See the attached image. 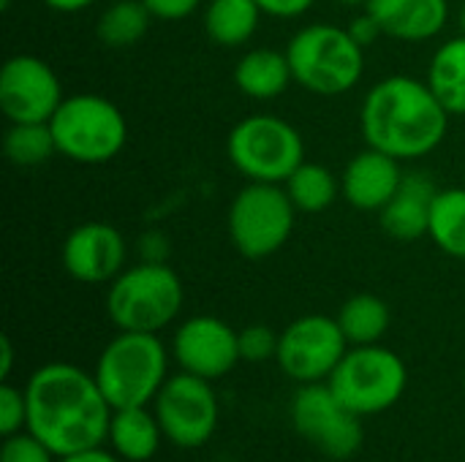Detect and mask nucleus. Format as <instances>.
Returning <instances> with one entry per match:
<instances>
[{
	"mask_svg": "<svg viewBox=\"0 0 465 462\" xmlns=\"http://www.w3.org/2000/svg\"><path fill=\"white\" fill-rule=\"evenodd\" d=\"M153 19L155 16L142 0H114L101 11L95 22V35L109 49H125L147 35Z\"/></svg>",
	"mask_w": 465,
	"mask_h": 462,
	"instance_id": "b1692460",
	"label": "nucleus"
},
{
	"mask_svg": "<svg viewBox=\"0 0 465 462\" xmlns=\"http://www.w3.org/2000/svg\"><path fill=\"white\" fill-rule=\"evenodd\" d=\"M365 11L395 41H430L450 19V0H368Z\"/></svg>",
	"mask_w": 465,
	"mask_h": 462,
	"instance_id": "f3484780",
	"label": "nucleus"
},
{
	"mask_svg": "<svg viewBox=\"0 0 465 462\" xmlns=\"http://www.w3.org/2000/svg\"><path fill=\"white\" fill-rule=\"evenodd\" d=\"M450 117L428 82L387 76L368 90L360 128L368 147L398 161H414L430 155L444 142Z\"/></svg>",
	"mask_w": 465,
	"mask_h": 462,
	"instance_id": "f03ea898",
	"label": "nucleus"
},
{
	"mask_svg": "<svg viewBox=\"0 0 465 462\" xmlns=\"http://www.w3.org/2000/svg\"><path fill=\"white\" fill-rule=\"evenodd\" d=\"M341 5H368V0H338Z\"/></svg>",
	"mask_w": 465,
	"mask_h": 462,
	"instance_id": "4c0bfd02",
	"label": "nucleus"
},
{
	"mask_svg": "<svg viewBox=\"0 0 465 462\" xmlns=\"http://www.w3.org/2000/svg\"><path fill=\"white\" fill-rule=\"evenodd\" d=\"M463 389H465V373H463Z\"/></svg>",
	"mask_w": 465,
	"mask_h": 462,
	"instance_id": "a19ab883",
	"label": "nucleus"
},
{
	"mask_svg": "<svg viewBox=\"0 0 465 462\" xmlns=\"http://www.w3.org/2000/svg\"><path fill=\"white\" fill-rule=\"evenodd\" d=\"M27 430L38 436L57 457L104 447L114 408L106 403L93 373L49 362L25 384Z\"/></svg>",
	"mask_w": 465,
	"mask_h": 462,
	"instance_id": "f257e3e1",
	"label": "nucleus"
},
{
	"mask_svg": "<svg viewBox=\"0 0 465 462\" xmlns=\"http://www.w3.org/2000/svg\"><path fill=\"white\" fill-rule=\"evenodd\" d=\"M65 101L54 68L35 54H14L0 68V112L8 123H49Z\"/></svg>",
	"mask_w": 465,
	"mask_h": 462,
	"instance_id": "ddd939ff",
	"label": "nucleus"
},
{
	"mask_svg": "<svg viewBox=\"0 0 465 462\" xmlns=\"http://www.w3.org/2000/svg\"><path fill=\"white\" fill-rule=\"evenodd\" d=\"M428 237L447 256L465 259V188H447L436 193Z\"/></svg>",
	"mask_w": 465,
	"mask_h": 462,
	"instance_id": "a878e982",
	"label": "nucleus"
},
{
	"mask_svg": "<svg viewBox=\"0 0 465 462\" xmlns=\"http://www.w3.org/2000/svg\"><path fill=\"white\" fill-rule=\"evenodd\" d=\"M11 365H14V343H11V338H0V378L3 381H8V376H11Z\"/></svg>",
	"mask_w": 465,
	"mask_h": 462,
	"instance_id": "e433bc0d",
	"label": "nucleus"
},
{
	"mask_svg": "<svg viewBox=\"0 0 465 462\" xmlns=\"http://www.w3.org/2000/svg\"><path fill=\"white\" fill-rule=\"evenodd\" d=\"M60 457L30 430H19L3 438L0 462H57Z\"/></svg>",
	"mask_w": 465,
	"mask_h": 462,
	"instance_id": "c85d7f7f",
	"label": "nucleus"
},
{
	"mask_svg": "<svg viewBox=\"0 0 465 462\" xmlns=\"http://www.w3.org/2000/svg\"><path fill=\"white\" fill-rule=\"evenodd\" d=\"M428 84L450 114L465 117V35L436 49L428 68Z\"/></svg>",
	"mask_w": 465,
	"mask_h": 462,
	"instance_id": "4be33fe9",
	"label": "nucleus"
},
{
	"mask_svg": "<svg viewBox=\"0 0 465 462\" xmlns=\"http://www.w3.org/2000/svg\"><path fill=\"white\" fill-rule=\"evenodd\" d=\"M335 319L349 346H373L387 335L392 324V310L376 294H354L341 305V313Z\"/></svg>",
	"mask_w": 465,
	"mask_h": 462,
	"instance_id": "5701e85b",
	"label": "nucleus"
},
{
	"mask_svg": "<svg viewBox=\"0 0 465 462\" xmlns=\"http://www.w3.org/2000/svg\"><path fill=\"white\" fill-rule=\"evenodd\" d=\"M93 376L114 411L150 406L169 378V354L153 332H120L101 351Z\"/></svg>",
	"mask_w": 465,
	"mask_h": 462,
	"instance_id": "20e7f679",
	"label": "nucleus"
},
{
	"mask_svg": "<svg viewBox=\"0 0 465 462\" xmlns=\"http://www.w3.org/2000/svg\"><path fill=\"white\" fill-rule=\"evenodd\" d=\"M349 33L354 35V41H357L360 46H371L379 35H384L381 27H379V22H376L368 11H362V14L349 25Z\"/></svg>",
	"mask_w": 465,
	"mask_h": 462,
	"instance_id": "72a5a7b5",
	"label": "nucleus"
},
{
	"mask_svg": "<svg viewBox=\"0 0 465 462\" xmlns=\"http://www.w3.org/2000/svg\"><path fill=\"white\" fill-rule=\"evenodd\" d=\"M128 245L125 237L101 221H87L76 226L63 242L65 272L87 286L112 283L125 270Z\"/></svg>",
	"mask_w": 465,
	"mask_h": 462,
	"instance_id": "2eb2a0df",
	"label": "nucleus"
},
{
	"mask_svg": "<svg viewBox=\"0 0 465 462\" xmlns=\"http://www.w3.org/2000/svg\"><path fill=\"white\" fill-rule=\"evenodd\" d=\"M49 125L57 152L84 166L112 161L128 142V123L120 106L95 93L65 95Z\"/></svg>",
	"mask_w": 465,
	"mask_h": 462,
	"instance_id": "423d86ee",
	"label": "nucleus"
},
{
	"mask_svg": "<svg viewBox=\"0 0 465 462\" xmlns=\"http://www.w3.org/2000/svg\"><path fill=\"white\" fill-rule=\"evenodd\" d=\"M259 8L267 14V16H278V19H294V16H302L316 0H256Z\"/></svg>",
	"mask_w": 465,
	"mask_h": 462,
	"instance_id": "2f4dec72",
	"label": "nucleus"
},
{
	"mask_svg": "<svg viewBox=\"0 0 465 462\" xmlns=\"http://www.w3.org/2000/svg\"><path fill=\"white\" fill-rule=\"evenodd\" d=\"M174 359L180 370L218 381L240 362V332L215 316H193L174 332Z\"/></svg>",
	"mask_w": 465,
	"mask_h": 462,
	"instance_id": "4468645a",
	"label": "nucleus"
},
{
	"mask_svg": "<svg viewBox=\"0 0 465 462\" xmlns=\"http://www.w3.org/2000/svg\"><path fill=\"white\" fill-rule=\"evenodd\" d=\"M460 25H463V35H465V5H463V11H460Z\"/></svg>",
	"mask_w": 465,
	"mask_h": 462,
	"instance_id": "ea45409f",
	"label": "nucleus"
},
{
	"mask_svg": "<svg viewBox=\"0 0 465 462\" xmlns=\"http://www.w3.org/2000/svg\"><path fill=\"white\" fill-rule=\"evenodd\" d=\"M294 82L292 65L286 57V49L278 52L272 46H259L251 49L240 57L234 65V84L240 87L242 95L253 101H272L289 90Z\"/></svg>",
	"mask_w": 465,
	"mask_h": 462,
	"instance_id": "6ab92c4d",
	"label": "nucleus"
},
{
	"mask_svg": "<svg viewBox=\"0 0 465 462\" xmlns=\"http://www.w3.org/2000/svg\"><path fill=\"white\" fill-rule=\"evenodd\" d=\"M297 207L283 185L248 182L229 207V240L251 261L278 253L294 231Z\"/></svg>",
	"mask_w": 465,
	"mask_h": 462,
	"instance_id": "1a4fd4ad",
	"label": "nucleus"
},
{
	"mask_svg": "<svg viewBox=\"0 0 465 462\" xmlns=\"http://www.w3.org/2000/svg\"><path fill=\"white\" fill-rule=\"evenodd\" d=\"M327 384L349 411L365 419L390 411L403 398L409 370L395 351L379 343L351 346Z\"/></svg>",
	"mask_w": 465,
	"mask_h": 462,
	"instance_id": "0eeeda50",
	"label": "nucleus"
},
{
	"mask_svg": "<svg viewBox=\"0 0 465 462\" xmlns=\"http://www.w3.org/2000/svg\"><path fill=\"white\" fill-rule=\"evenodd\" d=\"M139 251H142V261L166 264V259H169V242L161 231H147L139 240Z\"/></svg>",
	"mask_w": 465,
	"mask_h": 462,
	"instance_id": "473e14b6",
	"label": "nucleus"
},
{
	"mask_svg": "<svg viewBox=\"0 0 465 462\" xmlns=\"http://www.w3.org/2000/svg\"><path fill=\"white\" fill-rule=\"evenodd\" d=\"M226 152L232 166L248 177V182L283 185L289 174L305 161V142L300 131L283 117L253 114L232 128Z\"/></svg>",
	"mask_w": 465,
	"mask_h": 462,
	"instance_id": "6e6552de",
	"label": "nucleus"
},
{
	"mask_svg": "<svg viewBox=\"0 0 465 462\" xmlns=\"http://www.w3.org/2000/svg\"><path fill=\"white\" fill-rule=\"evenodd\" d=\"M57 462H120V457L114 452H106L104 447H95V449H87V452H76V455L60 457Z\"/></svg>",
	"mask_w": 465,
	"mask_h": 462,
	"instance_id": "f704fd0d",
	"label": "nucleus"
},
{
	"mask_svg": "<svg viewBox=\"0 0 465 462\" xmlns=\"http://www.w3.org/2000/svg\"><path fill=\"white\" fill-rule=\"evenodd\" d=\"M11 3H14V0H0V8H3V11H8V8H11Z\"/></svg>",
	"mask_w": 465,
	"mask_h": 462,
	"instance_id": "58836bf2",
	"label": "nucleus"
},
{
	"mask_svg": "<svg viewBox=\"0 0 465 462\" xmlns=\"http://www.w3.org/2000/svg\"><path fill=\"white\" fill-rule=\"evenodd\" d=\"M163 430L158 425L155 411H150L147 406H136V408H117L112 414V425H109V444L112 452L125 462H147L155 457L158 447H161Z\"/></svg>",
	"mask_w": 465,
	"mask_h": 462,
	"instance_id": "aec40b11",
	"label": "nucleus"
},
{
	"mask_svg": "<svg viewBox=\"0 0 465 462\" xmlns=\"http://www.w3.org/2000/svg\"><path fill=\"white\" fill-rule=\"evenodd\" d=\"M436 193V185L425 174L403 177L398 193L379 212L381 229L398 242H414L428 237Z\"/></svg>",
	"mask_w": 465,
	"mask_h": 462,
	"instance_id": "a211bd4d",
	"label": "nucleus"
},
{
	"mask_svg": "<svg viewBox=\"0 0 465 462\" xmlns=\"http://www.w3.org/2000/svg\"><path fill=\"white\" fill-rule=\"evenodd\" d=\"M349 340L338 319L302 316L281 332V346L275 362L281 370L300 384L327 381L349 351Z\"/></svg>",
	"mask_w": 465,
	"mask_h": 462,
	"instance_id": "f8f14e48",
	"label": "nucleus"
},
{
	"mask_svg": "<svg viewBox=\"0 0 465 462\" xmlns=\"http://www.w3.org/2000/svg\"><path fill=\"white\" fill-rule=\"evenodd\" d=\"M142 3L150 8L155 19H166V22L185 19L202 5V0H142Z\"/></svg>",
	"mask_w": 465,
	"mask_h": 462,
	"instance_id": "7c9ffc66",
	"label": "nucleus"
},
{
	"mask_svg": "<svg viewBox=\"0 0 465 462\" xmlns=\"http://www.w3.org/2000/svg\"><path fill=\"white\" fill-rule=\"evenodd\" d=\"M286 57L294 82L308 93L327 98L357 87L365 71V46L354 41L349 27L324 22L300 27L286 46Z\"/></svg>",
	"mask_w": 465,
	"mask_h": 462,
	"instance_id": "7ed1b4c3",
	"label": "nucleus"
},
{
	"mask_svg": "<svg viewBox=\"0 0 465 462\" xmlns=\"http://www.w3.org/2000/svg\"><path fill=\"white\" fill-rule=\"evenodd\" d=\"M153 411L158 417L163 438L180 449L204 447L218 430L221 419L213 381L185 370L166 378L158 398L153 400Z\"/></svg>",
	"mask_w": 465,
	"mask_h": 462,
	"instance_id": "9d476101",
	"label": "nucleus"
},
{
	"mask_svg": "<svg viewBox=\"0 0 465 462\" xmlns=\"http://www.w3.org/2000/svg\"><path fill=\"white\" fill-rule=\"evenodd\" d=\"M183 300V280L169 264L142 261L109 283L106 313L120 332L158 335L180 316Z\"/></svg>",
	"mask_w": 465,
	"mask_h": 462,
	"instance_id": "39448f33",
	"label": "nucleus"
},
{
	"mask_svg": "<svg viewBox=\"0 0 465 462\" xmlns=\"http://www.w3.org/2000/svg\"><path fill=\"white\" fill-rule=\"evenodd\" d=\"M46 8L57 11V14H79L84 11L87 5H93L95 0H41Z\"/></svg>",
	"mask_w": 465,
	"mask_h": 462,
	"instance_id": "c9c22d12",
	"label": "nucleus"
},
{
	"mask_svg": "<svg viewBox=\"0 0 465 462\" xmlns=\"http://www.w3.org/2000/svg\"><path fill=\"white\" fill-rule=\"evenodd\" d=\"M264 11L256 0H210L204 8V33L213 44L234 49L248 44Z\"/></svg>",
	"mask_w": 465,
	"mask_h": 462,
	"instance_id": "412c9836",
	"label": "nucleus"
},
{
	"mask_svg": "<svg viewBox=\"0 0 465 462\" xmlns=\"http://www.w3.org/2000/svg\"><path fill=\"white\" fill-rule=\"evenodd\" d=\"M294 430L332 460H349L362 449V417L349 411L327 381L302 384L292 400Z\"/></svg>",
	"mask_w": 465,
	"mask_h": 462,
	"instance_id": "9b49d317",
	"label": "nucleus"
},
{
	"mask_svg": "<svg viewBox=\"0 0 465 462\" xmlns=\"http://www.w3.org/2000/svg\"><path fill=\"white\" fill-rule=\"evenodd\" d=\"M3 155L19 169L41 166L57 152V142L49 123H11L3 133Z\"/></svg>",
	"mask_w": 465,
	"mask_h": 462,
	"instance_id": "bb28decb",
	"label": "nucleus"
},
{
	"mask_svg": "<svg viewBox=\"0 0 465 462\" xmlns=\"http://www.w3.org/2000/svg\"><path fill=\"white\" fill-rule=\"evenodd\" d=\"M283 188H286L292 204L297 207V212H311V215L324 212L327 207H332L338 193H341L338 177L327 166L313 163V161H302L289 174Z\"/></svg>",
	"mask_w": 465,
	"mask_h": 462,
	"instance_id": "393cba45",
	"label": "nucleus"
},
{
	"mask_svg": "<svg viewBox=\"0 0 465 462\" xmlns=\"http://www.w3.org/2000/svg\"><path fill=\"white\" fill-rule=\"evenodd\" d=\"M403 177L406 174H403L398 158H392L381 150L365 147L362 152H357L349 161V166L341 177V193L354 210L381 212L387 207V202L398 193Z\"/></svg>",
	"mask_w": 465,
	"mask_h": 462,
	"instance_id": "dca6fc26",
	"label": "nucleus"
},
{
	"mask_svg": "<svg viewBox=\"0 0 465 462\" xmlns=\"http://www.w3.org/2000/svg\"><path fill=\"white\" fill-rule=\"evenodd\" d=\"M27 430V395L11 381L0 384V436H14Z\"/></svg>",
	"mask_w": 465,
	"mask_h": 462,
	"instance_id": "c756f323",
	"label": "nucleus"
},
{
	"mask_svg": "<svg viewBox=\"0 0 465 462\" xmlns=\"http://www.w3.org/2000/svg\"><path fill=\"white\" fill-rule=\"evenodd\" d=\"M281 335L267 324H248L240 329V359L242 362H267L278 357Z\"/></svg>",
	"mask_w": 465,
	"mask_h": 462,
	"instance_id": "cd10ccee",
	"label": "nucleus"
}]
</instances>
